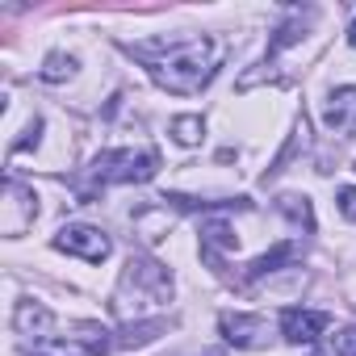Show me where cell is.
<instances>
[{
    "label": "cell",
    "mask_w": 356,
    "mask_h": 356,
    "mask_svg": "<svg viewBox=\"0 0 356 356\" xmlns=\"http://www.w3.org/2000/svg\"><path fill=\"white\" fill-rule=\"evenodd\" d=\"M218 67V42L214 38H185L172 42L163 59H155V80L168 92H197Z\"/></svg>",
    "instance_id": "cell-1"
},
{
    "label": "cell",
    "mask_w": 356,
    "mask_h": 356,
    "mask_svg": "<svg viewBox=\"0 0 356 356\" xmlns=\"http://www.w3.org/2000/svg\"><path fill=\"white\" fill-rule=\"evenodd\" d=\"M159 168L155 151H105L92 163V176L101 185H130V181H151Z\"/></svg>",
    "instance_id": "cell-2"
},
{
    "label": "cell",
    "mask_w": 356,
    "mask_h": 356,
    "mask_svg": "<svg viewBox=\"0 0 356 356\" xmlns=\"http://www.w3.org/2000/svg\"><path fill=\"white\" fill-rule=\"evenodd\" d=\"M55 248L67 252V256H80V260H88V264H101V260L109 256V239H105L97 227H84V222L63 227L59 239H55Z\"/></svg>",
    "instance_id": "cell-3"
},
{
    "label": "cell",
    "mask_w": 356,
    "mask_h": 356,
    "mask_svg": "<svg viewBox=\"0 0 356 356\" xmlns=\"http://www.w3.org/2000/svg\"><path fill=\"white\" fill-rule=\"evenodd\" d=\"M331 327V314L327 310H285L281 314V331H285V339L289 343H314L323 331Z\"/></svg>",
    "instance_id": "cell-4"
},
{
    "label": "cell",
    "mask_w": 356,
    "mask_h": 356,
    "mask_svg": "<svg viewBox=\"0 0 356 356\" xmlns=\"http://www.w3.org/2000/svg\"><path fill=\"white\" fill-rule=\"evenodd\" d=\"M222 335L235 348H264L268 343V323L256 314H222Z\"/></svg>",
    "instance_id": "cell-5"
},
{
    "label": "cell",
    "mask_w": 356,
    "mask_h": 356,
    "mask_svg": "<svg viewBox=\"0 0 356 356\" xmlns=\"http://www.w3.org/2000/svg\"><path fill=\"white\" fill-rule=\"evenodd\" d=\"M323 118H327V126H331L335 134H352V130H356V88H339V92H331Z\"/></svg>",
    "instance_id": "cell-6"
},
{
    "label": "cell",
    "mask_w": 356,
    "mask_h": 356,
    "mask_svg": "<svg viewBox=\"0 0 356 356\" xmlns=\"http://www.w3.org/2000/svg\"><path fill=\"white\" fill-rule=\"evenodd\" d=\"M285 260H298V243H281V248H273V252H264L256 264H252V277H268V273H277Z\"/></svg>",
    "instance_id": "cell-7"
},
{
    "label": "cell",
    "mask_w": 356,
    "mask_h": 356,
    "mask_svg": "<svg viewBox=\"0 0 356 356\" xmlns=\"http://www.w3.org/2000/svg\"><path fill=\"white\" fill-rule=\"evenodd\" d=\"M172 134L181 138V143H197L202 138V118H176L172 122Z\"/></svg>",
    "instance_id": "cell-8"
},
{
    "label": "cell",
    "mask_w": 356,
    "mask_h": 356,
    "mask_svg": "<svg viewBox=\"0 0 356 356\" xmlns=\"http://www.w3.org/2000/svg\"><path fill=\"white\" fill-rule=\"evenodd\" d=\"M202 235H206V243L235 248V235H231V227H227V222H206V227H202Z\"/></svg>",
    "instance_id": "cell-9"
},
{
    "label": "cell",
    "mask_w": 356,
    "mask_h": 356,
    "mask_svg": "<svg viewBox=\"0 0 356 356\" xmlns=\"http://www.w3.org/2000/svg\"><path fill=\"white\" fill-rule=\"evenodd\" d=\"M335 356H356V327L339 331V339H335Z\"/></svg>",
    "instance_id": "cell-10"
},
{
    "label": "cell",
    "mask_w": 356,
    "mask_h": 356,
    "mask_svg": "<svg viewBox=\"0 0 356 356\" xmlns=\"http://www.w3.org/2000/svg\"><path fill=\"white\" fill-rule=\"evenodd\" d=\"M63 72H72V59H63V55H55V59L47 63V72H42V76H47V80H63Z\"/></svg>",
    "instance_id": "cell-11"
},
{
    "label": "cell",
    "mask_w": 356,
    "mask_h": 356,
    "mask_svg": "<svg viewBox=\"0 0 356 356\" xmlns=\"http://www.w3.org/2000/svg\"><path fill=\"white\" fill-rule=\"evenodd\" d=\"M339 214L356 222V189H339Z\"/></svg>",
    "instance_id": "cell-12"
},
{
    "label": "cell",
    "mask_w": 356,
    "mask_h": 356,
    "mask_svg": "<svg viewBox=\"0 0 356 356\" xmlns=\"http://www.w3.org/2000/svg\"><path fill=\"white\" fill-rule=\"evenodd\" d=\"M348 42H352V47H356V22H352V34H348Z\"/></svg>",
    "instance_id": "cell-13"
}]
</instances>
